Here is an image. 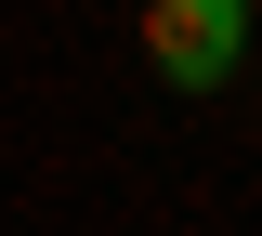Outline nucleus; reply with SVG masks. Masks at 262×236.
Here are the masks:
<instances>
[{"mask_svg": "<svg viewBox=\"0 0 262 236\" xmlns=\"http://www.w3.org/2000/svg\"><path fill=\"white\" fill-rule=\"evenodd\" d=\"M236 39H249V0H144V53H158L170 92L236 79Z\"/></svg>", "mask_w": 262, "mask_h": 236, "instance_id": "f257e3e1", "label": "nucleus"}]
</instances>
